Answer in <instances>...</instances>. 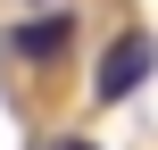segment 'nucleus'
Here are the masks:
<instances>
[{"mask_svg":"<svg viewBox=\"0 0 158 150\" xmlns=\"http://www.w3.org/2000/svg\"><path fill=\"white\" fill-rule=\"evenodd\" d=\"M67 42H75V17H67V8H50V17H33V25L8 33V50L33 58V67H42V58H67Z\"/></svg>","mask_w":158,"mask_h":150,"instance_id":"f03ea898","label":"nucleus"},{"mask_svg":"<svg viewBox=\"0 0 158 150\" xmlns=\"http://www.w3.org/2000/svg\"><path fill=\"white\" fill-rule=\"evenodd\" d=\"M158 67V42L150 33H125V42H108V58H100V100H125V92H142Z\"/></svg>","mask_w":158,"mask_h":150,"instance_id":"f257e3e1","label":"nucleus"},{"mask_svg":"<svg viewBox=\"0 0 158 150\" xmlns=\"http://www.w3.org/2000/svg\"><path fill=\"white\" fill-rule=\"evenodd\" d=\"M58 150H83V142H58Z\"/></svg>","mask_w":158,"mask_h":150,"instance_id":"7ed1b4c3","label":"nucleus"}]
</instances>
